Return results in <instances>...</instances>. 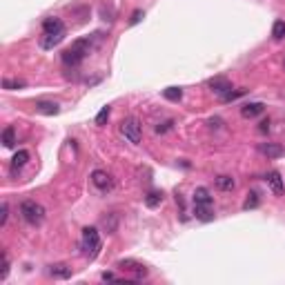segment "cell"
<instances>
[{"label":"cell","mask_w":285,"mask_h":285,"mask_svg":"<svg viewBox=\"0 0 285 285\" xmlns=\"http://www.w3.org/2000/svg\"><path fill=\"white\" fill-rule=\"evenodd\" d=\"M89 49H91V40H89V38H80V40H76V43L69 47V49L63 51V63H65L67 67H76V65H80V63L85 60V56L89 54Z\"/></svg>","instance_id":"1"},{"label":"cell","mask_w":285,"mask_h":285,"mask_svg":"<svg viewBox=\"0 0 285 285\" xmlns=\"http://www.w3.org/2000/svg\"><path fill=\"white\" fill-rule=\"evenodd\" d=\"M80 247L85 252V256L89 261H94L100 252V234L96 227H85L83 230V239H80Z\"/></svg>","instance_id":"2"},{"label":"cell","mask_w":285,"mask_h":285,"mask_svg":"<svg viewBox=\"0 0 285 285\" xmlns=\"http://www.w3.org/2000/svg\"><path fill=\"white\" fill-rule=\"evenodd\" d=\"M20 214L25 219V223L29 225H40L45 220V207L36 203V200H22L20 203Z\"/></svg>","instance_id":"3"},{"label":"cell","mask_w":285,"mask_h":285,"mask_svg":"<svg viewBox=\"0 0 285 285\" xmlns=\"http://www.w3.org/2000/svg\"><path fill=\"white\" fill-rule=\"evenodd\" d=\"M120 134L125 136L130 143H140V136H143V127H140L138 118H134V116H130V118H125L123 123H120Z\"/></svg>","instance_id":"4"},{"label":"cell","mask_w":285,"mask_h":285,"mask_svg":"<svg viewBox=\"0 0 285 285\" xmlns=\"http://www.w3.org/2000/svg\"><path fill=\"white\" fill-rule=\"evenodd\" d=\"M118 267H120V270H125V272H132L136 279H145V276H147V267L143 265V263H138V261H134V259L118 261Z\"/></svg>","instance_id":"5"},{"label":"cell","mask_w":285,"mask_h":285,"mask_svg":"<svg viewBox=\"0 0 285 285\" xmlns=\"http://www.w3.org/2000/svg\"><path fill=\"white\" fill-rule=\"evenodd\" d=\"M91 183H94L100 192H110L111 187H114V178H111L107 172H103V170H94V172H91Z\"/></svg>","instance_id":"6"},{"label":"cell","mask_w":285,"mask_h":285,"mask_svg":"<svg viewBox=\"0 0 285 285\" xmlns=\"http://www.w3.org/2000/svg\"><path fill=\"white\" fill-rule=\"evenodd\" d=\"M207 85H210V89L214 91L219 98H223L227 91H232V83L227 78H220V76H216V78H210V80H207Z\"/></svg>","instance_id":"7"},{"label":"cell","mask_w":285,"mask_h":285,"mask_svg":"<svg viewBox=\"0 0 285 285\" xmlns=\"http://www.w3.org/2000/svg\"><path fill=\"white\" fill-rule=\"evenodd\" d=\"M43 34H65V25H63V20L51 16V18H45L43 20Z\"/></svg>","instance_id":"8"},{"label":"cell","mask_w":285,"mask_h":285,"mask_svg":"<svg viewBox=\"0 0 285 285\" xmlns=\"http://www.w3.org/2000/svg\"><path fill=\"white\" fill-rule=\"evenodd\" d=\"M265 180H267V185H270V190L274 192L276 196H281V194H283L285 185H283V178H281V174H279V172H270V174L265 176Z\"/></svg>","instance_id":"9"},{"label":"cell","mask_w":285,"mask_h":285,"mask_svg":"<svg viewBox=\"0 0 285 285\" xmlns=\"http://www.w3.org/2000/svg\"><path fill=\"white\" fill-rule=\"evenodd\" d=\"M261 152H263L267 158H281V156L285 154L281 143H263V145H261Z\"/></svg>","instance_id":"10"},{"label":"cell","mask_w":285,"mask_h":285,"mask_svg":"<svg viewBox=\"0 0 285 285\" xmlns=\"http://www.w3.org/2000/svg\"><path fill=\"white\" fill-rule=\"evenodd\" d=\"M63 40H65V34H43L40 47H43V49H54V47L60 45Z\"/></svg>","instance_id":"11"},{"label":"cell","mask_w":285,"mask_h":285,"mask_svg":"<svg viewBox=\"0 0 285 285\" xmlns=\"http://www.w3.org/2000/svg\"><path fill=\"white\" fill-rule=\"evenodd\" d=\"M263 110H265L263 103H247V105L241 107V116L243 118H256L259 114H263Z\"/></svg>","instance_id":"12"},{"label":"cell","mask_w":285,"mask_h":285,"mask_svg":"<svg viewBox=\"0 0 285 285\" xmlns=\"http://www.w3.org/2000/svg\"><path fill=\"white\" fill-rule=\"evenodd\" d=\"M49 274L54 276V279H69L71 267L67 265V263H54V265L49 267Z\"/></svg>","instance_id":"13"},{"label":"cell","mask_w":285,"mask_h":285,"mask_svg":"<svg viewBox=\"0 0 285 285\" xmlns=\"http://www.w3.org/2000/svg\"><path fill=\"white\" fill-rule=\"evenodd\" d=\"M36 111L47 114V116H56L60 111V107L56 103H49V100H36Z\"/></svg>","instance_id":"14"},{"label":"cell","mask_w":285,"mask_h":285,"mask_svg":"<svg viewBox=\"0 0 285 285\" xmlns=\"http://www.w3.org/2000/svg\"><path fill=\"white\" fill-rule=\"evenodd\" d=\"M194 205H212V194L207 187H196L194 192Z\"/></svg>","instance_id":"15"},{"label":"cell","mask_w":285,"mask_h":285,"mask_svg":"<svg viewBox=\"0 0 285 285\" xmlns=\"http://www.w3.org/2000/svg\"><path fill=\"white\" fill-rule=\"evenodd\" d=\"M27 160H29V152L27 150H18L14 154V158H11V170H20V167H25L27 165Z\"/></svg>","instance_id":"16"},{"label":"cell","mask_w":285,"mask_h":285,"mask_svg":"<svg viewBox=\"0 0 285 285\" xmlns=\"http://www.w3.org/2000/svg\"><path fill=\"white\" fill-rule=\"evenodd\" d=\"M234 178L232 176H225V174H220V176H216V187L219 190H223V192H232L234 190Z\"/></svg>","instance_id":"17"},{"label":"cell","mask_w":285,"mask_h":285,"mask_svg":"<svg viewBox=\"0 0 285 285\" xmlns=\"http://www.w3.org/2000/svg\"><path fill=\"white\" fill-rule=\"evenodd\" d=\"M194 216L198 220H212L214 214H212V205H194Z\"/></svg>","instance_id":"18"},{"label":"cell","mask_w":285,"mask_h":285,"mask_svg":"<svg viewBox=\"0 0 285 285\" xmlns=\"http://www.w3.org/2000/svg\"><path fill=\"white\" fill-rule=\"evenodd\" d=\"M160 203H163V192H150V194L145 196V205L150 207V210H156Z\"/></svg>","instance_id":"19"},{"label":"cell","mask_w":285,"mask_h":285,"mask_svg":"<svg viewBox=\"0 0 285 285\" xmlns=\"http://www.w3.org/2000/svg\"><path fill=\"white\" fill-rule=\"evenodd\" d=\"M272 38L274 40L285 38V20H274V25H272Z\"/></svg>","instance_id":"20"},{"label":"cell","mask_w":285,"mask_h":285,"mask_svg":"<svg viewBox=\"0 0 285 285\" xmlns=\"http://www.w3.org/2000/svg\"><path fill=\"white\" fill-rule=\"evenodd\" d=\"M2 145H5V147H14L16 145V132H14V127H5V132H2Z\"/></svg>","instance_id":"21"},{"label":"cell","mask_w":285,"mask_h":285,"mask_svg":"<svg viewBox=\"0 0 285 285\" xmlns=\"http://www.w3.org/2000/svg\"><path fill=\"white\" fill-rule=\"evenodd\" d=\"M163 96H165L167 100H172V103H178V100L183 98V91H180L178 87H167V89H163Z\"/></svg>","instance_id":"22"},{"label":"cell","mask_w":285,"mask_h":285,"mask_svg":"<svg viewBox=\"0 0 285 285\" xmlns=\"http://www.w3.org/2000/svg\"><path fill=\"white\" fill-rule=\"evenodd\" d=\"M22 87H25V80H11V78L2 80V89L14 91V89H22Z\"/></svg>","instance_id":"23"},{"label":"cell","mask_w":285,"mask_h":285,"mask_svg":"<svg viewBox=\"0 0 285 285\" xmlns=\"http://www.w3.org/2000/svg\"><path fill=\"white\" fill-rule=\"evenodd\" d=\"M254 207H259V194H256V192H250L245 203H243V210H254Z\"/></svg>","instance_id":"24"},{"label":"cell","mask_w":285,"mask_h":285,"mask_svg":"<svg viewBox=\"0 0 285 285\" xmlns=\"http://www.w3.org/2000/svg\"><path fill=\"white\" fill-rule=\"evenodd\" d=\"M110 114H111V107H103V110L98 111V116H96V125H105Z\"/></svg>","instance_id":"25"},{"label":"cell","mask_w":285,"mask_h":285,"mask_svg":"<svg viewBox=\"0 0 285 285\" xmlns=\"http://www.w3.org/2000/svg\"><path fill=\"white\" fill-rule=\"evenodd\" d=\"M7 274H9V256H7V252H2V270H0V281H5Z\"/></svg>","instance_id":"26"},{"label":"cell","mask_w":285,"mask_h":285,"mask_svg":"<svg viewBox=\"0 0 285 285\" xmlns=\"http://www.w3.org/2000/svg\"><path fill=\"white\" fill-rule=\"evenodd\" d=\"M245 94V89H236V91H227L225 96H223V103H232V100H236V98H241V96Z\"/></svg>","instance_id":"27"},{"label":"cell","mask_w":285,"mask_h":285,"mask_svg":"<svg viewBox=\"0 0 285 285\" xmlns=\"http://www.w3.org/2000/svg\"><path fill=\"white\" fill-rule=\"evenodd\" d=\"M7 219H9V207H7V203H2L0 205V227L7 225Z\"/></svg>","instance_id":"28"},{"label":"cell","mask_w":285,"mask_h":285,"mask_svg":"<svg viewBox=\"0 0 285 285\" xmlns=\"http://www.w3.org/2000/svg\"><path fill=\"white\" fill-rule=\"evenodd\" d=\"M172 125H174L172 120H165V123H158V125H156V132H158V134H165L167 130H172Z\"/></svg>","instance_id":"29"},{"label":"cell","mask_w":285,"mask_h":285,"mask_svg":"<svg viewBox=\"0 0 285 285\" xmlns=\"http://www.w3.org/2000/svg\"><path fill=\"white\" fill-rule=\"evenodd\" d=\"M140 18H143V11L136 9L134 14H132V20H130V25H136V22H140Z\"/></svg>","instance_id":"30"},{"label":"cell","mask_w":285,"mask_h":285,"mask_svg":"<svg viewBox=\"0 0 285 285\" xmlns=\"http://www.w3.org/2000/svg\"><path fill=\"white\" fill-rule=\"evenodd\" d=\"M100 279H103V281H118V276H116L114 272H103V274H100Z\"/></svg>","instance_id":"31"},{"label":"cell","mask_w":285,"mask_h":285,"mask_svg":"<svg viewBox=\"0 0 285 285\" xmlns=\"http://www.w3.org/2000/svg\"><path fill=\"white\" fill-rule=\"evenodd\" d=\"M259 130H261V132H267V130H270V120H263Z\"/></svg>","instance_id":"32"},{"label":"cell","mask_w":285,"mask_h":285,"mask_svg":"<svg viewBox=\"0 0 285 285\" xmlns=\"http://www.w3.org/2000/svg\"><path fill=\"white\" fill-rule=\"evenodd\" d=\"M210 125H212V127H220V118H212V120H210Z\"/></svg>","instance_id":"33"},{"label":"cell","mask_w":285,"mask_h":285,"mask_svg":"<svg viewBox=\"0 0 285 285\" xmlns=\"http://www.w3.org/2000/svg\"><path fill=\"white\" fill-rule=\"evenodd\" d=\"M283 69H285V60H283Z\"/></svg>","instance_id":"34"}]
</instances>
